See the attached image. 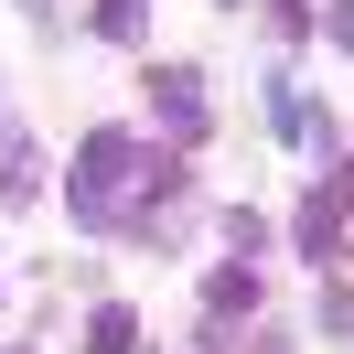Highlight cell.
Returning <instances> with one entry per match:
<instances>
[{"label": "cell", "instance_id": "6da1fadb", "mask_svg": "<svg viewBox=\"0 0 354 354\" xmlns=\"http://www.w3.org/2000/svg\"><path fill=\"white\" fill-rule=\"evenodd\" d=\"M129 140H118V129H97L86 140V161H75V215H108V194H118V183H129Z\"/></svg>", "mask_w": 354, "mask_h": 354}, {"label": "cell", "instance_id": "5b68a950", "mask_svg": "<svg viewBox=\"0 0 354 354\" xmlns=\"http://www.w3.org/2000/svg\"><path fill=\"white\" fill-rule=\"evenodd\" d=\"M97 32L108 44H140V0H97Z\"/></svg>", "mask_w": 354, "mask_h": 354}, {"label": "cell", "instance_id": "8992f818", "mask_svg": "<svg viewBox=\"0 0 354 354\" xmlns=\"http://www.w3.org/2000/svg\"><path fill=\"white\" fill-rule=\"evenodd\" d=\"M333 44H344V54H354V0H333Z\"/></svg>", "mask_w": 354, "mask_h": 354}, {"label": "cell", "instance_id": "277c9868", "mask_svg": "<svg viewBox=\"0 0 354 354\" xmlns=\"http://www.w3.org/2000/svg\"><path fill=\"white\" fill-rule=\"evenodd\" d=\"M32 183H44V161L11 140V161H0V204H32Z\"/></svg>", "mask_w": 354, "mask_h": 354}, {"label": "cell", "instance_id": "7a4b0ae2", "mask_svg": "<svg viewBox=\"0 0 354 354\" xmlns=\"http://www.w3.org/2000/svg\"><path fill=\"white\" fill-rule=\"evenodd\" d=\"M151 108L194 140V129H204V75H194V65H161V75H151Z\"/></svg>", "mask_w": 354, "mask_h": 354}, {"label": "cell", "instance_id": "3957f363", "mask_svg": "<svg viewBox=\"0 0 354 354\" xmlns=\"http://www.w3.org/2000/svg\"><path fill=\"white\" fill-rule=\"evenodd\" d=\"M86 354H140V322H129V311H97V322H86Z\"/></svg>", "mask_w": 354, "mask_h": 354}]
</instances>
